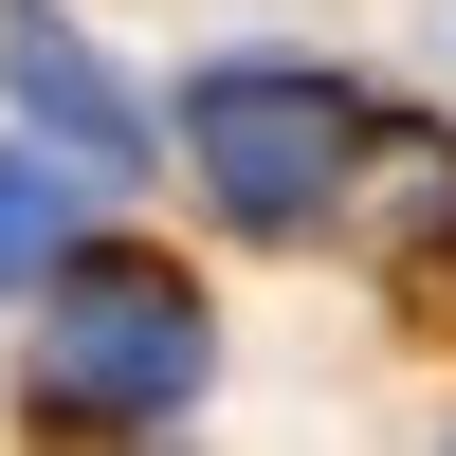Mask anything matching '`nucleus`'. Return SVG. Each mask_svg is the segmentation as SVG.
<instances>
[{
    "label": "nucleus",
    "mask_w": 456,
    "mask_h": 456,
    "mask_svg": "<svg viewBox=\"0 0 456 456\" xmlns=\"http://www.w3.org/2000/svg\"><path fill=\"white\" fill-rule=\"evenodd\" d=\"M201 329L219 311L165 256H73L37 311V402L55 420H165V402H201Z\"/></svg>",
    "instance_id": "nucleus-1"
},
{
    "label": "nucleus",
    "mask_w": 456,
    "mask_h": 456,
    "mask_svg": "<svg viewBox=\"0 0 456 456\" xmlns=\"http://www.w3.org/2000/svg\"><path fill=\"white\" fill-rule=\"evenodd\" d=\"M0 92H19V128L73 146V165H128V146H146V110L110 92V55L73 19H0Z\"/></svg>",
    "instance_id": "nucleus-3"
},
{
    "label": "nucleus",
    "mask_w": 456,
    "mask_h": 456,
    "mask_svg": "<svg viewBox=\"0 0 456 456\" xmlns=\"http://www.w3.org/2000/svg\"><path fill=\"white\" fill-rule=\"evenodd\" d=\"M347 92L329 73H201L183 92V165L219 183V219H256V238H292V219L347 201Z\"/></svg>",
    "instance_id": "nucleus-2"
},
{
    "label": "nucleus",
    "mask_w": 456,
    "mask_h": 456,
    "mask_svg": "<svg viewBox=\"0 0 456 456\" xmlns=\"http://www.w3.org/2000/svg\"><path fill=\"white\" fill-rule=\"evenodd\" d=\"M55 165H73V146H55ZM55 165L0 146V274H55V256H73V183H55Z\"/></svg>",
    "instance_id": "nucleus-4"
}]
</instances>
